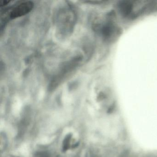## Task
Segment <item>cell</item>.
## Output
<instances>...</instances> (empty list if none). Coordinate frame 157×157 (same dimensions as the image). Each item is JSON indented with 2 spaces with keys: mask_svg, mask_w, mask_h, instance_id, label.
Wrapping results in <instances>:
<instances>
[{
  "mask_svg": "<svg viewBox=\"0 0 157 157\" xmlns=\"http://www.w3.org/2000/svg\"><path fill=\"white\" fill-rule=\"evenodd\" d=\"M33 7V3L30 2L20 3L11 10L10 17L16 18L25 15L32 10Z\"/></svg>",
  "mask_w": 157,
  "mask_h": 157,
  "instance_id": "cell-2",
  "label": "cell"
},
{
  "mask_svg": "<svg viewBox=\"0 0 157 157\" xmlns=\"http://www.w3.org/2000/svg\"><path fill=\"white\" fill-rule=\"evenodd\" d=\"M154 1L147 0H124L117 5L121 15L128 19H134L155 7Z\"/></svg>",
  "mask_w": 157,
  "mask_h": 157,
  "instance_id": "cell-1",
  "label": "cell"
}]
</instances>
